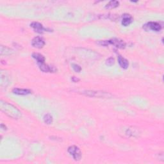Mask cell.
Here are the masks:
<instances>
[{
    "instance_id": "cell-1",
    "label": "cell",
    "mask_w": 164,
    "mask_h": 164,
    "mask_svg": "<svg viewBox=\"0 0 164 164\" xmlns=\"http://www.w3.org/2000/svg\"><path fill=\"white\" fill-rule=\"evenodd\" d=\"M1 109L8 116L13 119H19L21 117V113L16 107L7 102L1 101Z\"/></svg>"
},
{
    "instance_id": "cell-2",
    "label": "cell",
    "mask_w": 164,
    "mask_h": 164,
    "mask_svg": "<svg viewBox=\"0 0 164 164\" xmlns=\"http://www.w3.org/2000/svg\"><path fill=\"white\" fill-rule=\"evenodd\" d=\"M99 44L101 46H107L109 44H112L115 46L116 47H118V48L123 49L126 47V43L124 42L122 40H119L117 39H114L109 40V41H100Z\"/></svg>"
},
{
    "instance_id": "cell-3",
    "label": "cell",
    "mask_w": 164,
    "mask_h": 164,
    "mask_svg": "<svg viewBox=\"0 0 164 164\" xmlns=\"http://www.w3.org/2000/svg\"><path fill=\"white\" fill-rule=\"evenodd\" d=\"M87 96L90 97H95V98H110L111 97V94L105 93V92H99V91H94V90H87L83 93Z\"/></svg>"
},
{
    "instance_id": "cell-4",
    "label": "cell",
    "mask_w": 164,
    "mask_h": 164,
    "mask_svg": "<svg viewBox=\"0 0 164 164\" xmlns=\"http://www.w3.org/2000/svg\"><path fill=\"white\" fill-rule=\"evenodd\" d=\"M68 152L76 161L80 160V159L82 158V152L78 147L76 146H71L68 148Z\"/></svg>"
},
{
    "instance_id": "cell-5",
    "label": "cell",
    "mask_w": 164,
    "mask_h": 164,
    "mask_svg": "<svg viewBox=\"0 0 164 164\" xmlns=\"http://www.w3.org/2000/svg\"><path fill=\"white\" fill-rule=\"evenodd\" d=\"M144 28L145 30L149 29L155 31H159L162 29V26L157 22H149L144 26Z\"/></svg>"
},
{
    "instance_id": "cell-6",
    "label": "cell",
    "mask_w": 164,
    "mask_h": 164,
    "mask_svg": "<svg viewBox=\"0 0 164 164\" xmlns=\"http://www.w3.org/2000/svg\"><path fill=\"white\" fill-rule=\"evenodd\" d=\"M31 45L36 48L41 49L44 46L45 41L43 38L41 37H35L31 41Z\"/></svg>"
},
{
    "instance_id": "cell-7",
    "label": "cell",
    "mask_w": 164,
    "mask_h": 164,
    "mask_svg": "<svg viewBox=\"0 0 164 164\" xmlns=\"http://www.w3.org/2000/svg\"><path fill=\"white\" fill-rule=\"evenodd\" d=\"M38 65L39 69L42 71L44 72V73H54L55 71H56V69L54 67L45 64L44 63H38Z\"/></svg>"
},
{
    "instance_id": "cell-8",
    "label": "cell",
    "mask_w": 164,
    "mask_h": 164,
    "mask_svg": "<svg viewBox=\"0 0 164 164\" xmlns=\"http://www.w3.org/2000/svg\"><path fill=\"white\" fill-rule=\"evenodd\" d=\"M31 27H32L35 31H37L38 33L42 34L43 33L44 31L46 30L43 27L42 24L38 22H33L30 24Z\"/></svg>"
},
{
    "instance_id": "cell-9",
    "label": "cell",
    "mask_w": 164,
    "mask_h": 164,
    "mask_svg": "<svg viewBox=\"0 0 164 164\" xmlns=\"http://www.w3.org/2000/svg\"><path fill=\"white\" fill-rule=\"evenodd\" d=\"M12 93L17 95H25L31 93V90L27 89H20V88H15L12 90Z\"/></svg>"
},
{
    "instance_id": "cell-10",
    "label": "cell",
    "mask_w": 164,
    "mask_h": 164,
    "mask_svg": "<svg viewBox=\"0 0 164 164\" xmlns=\"http://www.w3.org/2000/svg\"><path fill=\"white\" fill-rule=\"evenodd\" d=\"M133 21V18L131 15L128 14H125L122 15V25L125 26H128Z\"/></svg>"
},
{
    "instance_id": "cell-11",
    "label": "cell",
    "mask_w": 164,
    "mask_h": 164,
    "mask_svg": "<svg viewBox=\"0 0 164 164\" xmlns=\"http://www.w3.org/2000/svg\"><path fill=\"white\" fill-rule=\"evenodd\" d=\"M118 62L119 63V66L124 69H126L129 66L128 61L121 55L118 56Z\"/></svg>"
},
{
    "instance_id": "cell-12",
    "label": "cell",
    "mask_w": 164,
    "mask_h": 164,
    "mask_svg": "<svg viewBox=\"0 0 164 164\" xmlns=\"http://www.w3.org/2000/svg\"><path fill=\"white\" fill-rule=\"evenodd\" d=\"M32 57L34 59L37 61L38 63H44L45 62V57L41 54L38 53H34L32 54Z\"/></svg>"
},
{
    "instance_id": "cell-13",
    "label": "cell",
    "mask_w": 164,
    "mask_h": 164,
    "mask_svg": "<svg viewBox=\"0 0 164 164\" xmlns=\"http://www.w3.org/2000/svg\"><path fill=\"white\" fill-rule=\"evenodd\" d=\"M119 5V2L118 1H115V0H112L108 3L105 7L106 9H114V8L117 7Z\"/></svg>"
},
{
    "instance_id": "cell-14",
    "label": "cell",
    "mask_w": 164,
    "mask_h": 164,
    "mask_svg": "<svg viewBox=\"0 0 164 164\" xmlns=\"http://www.w3.org/2000/svg\"><path fill=\"white\" fill-rule=\"evenodd\" d=\"M12 50H10V48L7 47H5L3 46H1V55H11L12 53Z\"/></svg>"
},
{
    "instance_id": "cell-15",
    "label": "cell",
    "mask_w": 164,
    "mask_h": 164,
    "mask_svg": "<svg viewBox=\"0 0 164 164\" xmlns=\"http://www.w3.org/2000/svg\"><path fill=\"white\" fill-rule=\"evenodd\" d=\"M44 121L47 125H50V124L52 123L53 122V117H52V116L50 114H46L44 116Z\"/></svg>"
},
{
    "instance_id": "cell-16",
    "label": "cell",
    "mask_w": 164,
    "mask_h": 164,
    "mask_svg": "<svg viewBox=\"0 0 164 164\" xmlns=\"http://www.w3.org/2000/svg\"><path fill=\"white\" fill-rule=\"evenodd\" d=\"M114 62H115V60L114 58L112 57H110L109 58H108L106 60V64L108 65V66H112V65L114 64Z\"/></svg>"
},
{
    "instance_id": "cell-17",
    "label": "cell",
    "mask_w": 164,
    "mask_h": 164,
    "mask_svg": "<svg viewBox=\"0 0 164 164\" xmlns=\"http://www.w3.org/2000/svg\"><path fill=\"white\" fill-rule=\"evenodd\" d=\"M73 68L74 71L77 73H79L82 71V67L78 64H73Z\"/></svg>"
},
{
    "instance_id": "cell-18",
    "label": "cell",
    "mask_w": 164,
    "mask_h": 164,
    "mask_svg": "<svg viewBox=\"0 0 164 164\" xmlns=\"http://www.w3.org/2000/svg\"><path fill=\"white\" fill-rule=\"evenodd\" d=\"M71 80L73 81V82H74V83H77V82H78L79 80V79L78 78H77V77H73L71 78Z\"/></svg>"
}]
</instances>
